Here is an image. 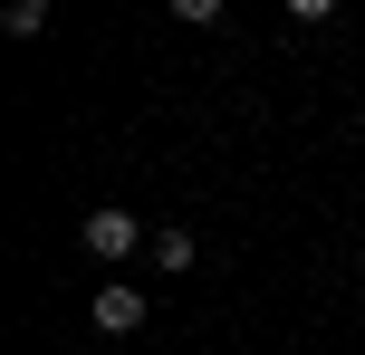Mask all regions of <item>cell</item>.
Wrapping results in <instances>:
<instances>
[{
    "mask_svg": "<svg viewBox=\"0 0 365 355\" xmlns=\"http://www.w3.org/2000/svg\"><path fill=\"white\" fill-rule=\"evenodd\" d=\"M154 269L182 279V269H192V231H154Z\"/></svg>",
    "mask_w": 365,
    "mask_h": 355,
    "instance_id": "3",
    "label": "cell"
},
{
    "mask_svg": "<svg viewBox=\"0 0 365 355\" xmlns=\"http://www.w3.org/2000/svg\"><path fill=\"white\" fill-rule=\"evenodd\" d=\"M0 29H10V38H38V29H48V0H10V10H0Z\"/></svg>",
    "mask_w": 365,
    "mask_h": 355,
    "instance_id": "4",
    "label": "cell"
},
{
    "mask_svg": "<svg viewBox=\"0 0 365 355\" xmlns=\"http://www.w3.org/2000/svg\"><path fill=\"white\" fill-rule=\"evenodd\" d=\"M87 250L96 260H135V211H87Z\"/></svg>",
    "mask_w": 365,
    "mask_h": 355,
    "instance_id": "2",
    "label": "cell"
},
{
    "mask_svg": "<svg viewBox=\"0 0 365 355\" xmlns=\"http://www.w3.org/2000/svg\"><path fill=\"white\" fill-rule=\"evenodd\" d=\"M182 19H202V29H221V0H173Z\"/></svg>",
    "mask_w": 365,
    "mask_h": 355,
    "instance_id": "5",
    "label": "cell"
},
{
    "mask_svg": "<svg viewBox=\"0 0 365 355\" xmlns=\"http://www.w3.org/2000/svg\"><path fill=\"white\" fill-rule=\"evenodd\" d=\"M96 327H106V337H135V327H145V288L106 279V288H96Z\"/></svg>",
    "mask_w": 365,
    "mask_h": 355,
    "instance_id": "1",
    "label": "cell"
},
{
    "mask_svg": "<svg viewBox=\"0 0 365 355\" xmlns=\"http://www.w3.org/2000/svg\"><path fill=\"white\" fill-rule=\"evenodd\" d=\"M289 10H298V19H327V10H336V0H289Z\"/></svg>",
    "mask_w": 365,
    "mask_h": 355,
    "instance_id": "6",
    "label": "cell"
}]
</instances>
